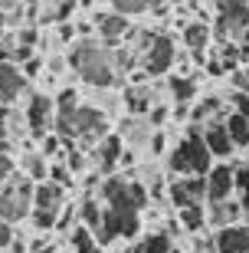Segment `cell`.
Returning a JSON list of instances; mask_svg holds the SVG:
<instances>
[{"label": "cell", "instance_id": "52a82bcc", "mask_svg": "<svg viewBox=\"0 0 249 253\" xmlns=\"http://www.w3.org/2000/svg\"><path fill=\"white\" fill-rule=\"evenodd\" d=\"M23 119H27V128L33 138H43V135H49V128H53V95H30L27 109H23Z\"/></svg>", "mask_w": 249, "mask_h": 253}, {"label": "cell", "instance_id": "4fadbf2b", "mask_svg": "<svg viewBox=\"0 0 249 253\" xmlns=\"http://www.w3.org/2000/svg\"><path fill=\"white\" fill-rule=\"evenodd\" d=\"M243 207L236 197H226V201H216V204H207V227L220 230V227H230V224H243Z\"/></svg>", "mask_w": 249, "mask_h": 253}, {"label": "cell", "instance_id": "7a4b0ae2", "mask_svg": "<svg viewBox=\"0 0 249 253\" xmlns=\"http://www.w3.org/2000/svg\"><path fill=\"white\" fill-rule=\"evenodd\" d=\"M69 66H72V73L79 76L85 85H92V89H108V85H115V66H111L108 46L95 37H82L69 49Z\"/></svg>", "mask_w": 249, "mask_h": 253}, {"label": "cell", "instance_id": "cb8c5ba5", "mask_svg": "<svg viewBox=\"0 0 249 253\" xmlns=\"http://www.w3.org/2000/svg\"><path fill=\"white\" fill-rule=\"evenodd\" d=\"M111 10L121 13V17H138V13H151V10H161V0H108Z\"/></svg>", "mask_w": 249, "mask_h": 253}, {"label": "cell", "instance_id": "f1b7e54d", "mask_svg": "<svg viewBox=\"0 0 249 253\" xmlns=\"http://www.w3.org/2000/svg\"><path fill=\"white\" fill-rule=\"evenodd\" d=\"M43 69H46V63H43L39 56H30L27 63H20V73H23V79H27V83H30V79H36Z\"/></svg>", "mask_w": 249, "mask_h": 253}, {"label": "cell", "instance_id": "7402d4cb", "mask_svg": "<svg viewBox=\"0 0 249 253\" xmlns=\"http://www.w3.org/2000/svg\"><path fill=\"white\" fill-rule=\"evenodd\" d=\"M210 23H203V20H190L184 23V43L190 49H207L210 46Z\"/></svg>", "mask_w": 249, "mask_h": 253}, {"label": "cell", "instance_id": "ac0fdd59", "mask_svg": "<svg viewBox=\"0 0 249 253\" xmlns=\"http://www.w3.org/2000/svg\"><path fill=\"white\" fill-rule=\"evenodd\" d=\"M223 128L230 135L233 148H249V119H243L240 112H226L223 115Z\"/></svg>", "mask_w": 249, "mask_h": 253}, {"label": "cell", "instance_id": "d4e9b609", "mask_svg": "<svg viewBox=\"0 0 249 253\" xmlns=\"http://www.w3.org/2000/svg\"><path fill=\"white\" fill-rule=\"evenodd\" d=\"M20 165H23V174H27L33 184H36V181H46L49 165H46V158H43L39 151H27V155L20 158Z\"/></svg>", "mask_w": 249, "mask_h": 253}, {"label": "cell", "instance_id": "ba28073f", "mask_svg": "<svg viewBox=\"0 0 249 253\" xmlns=\"http://www.w3.org/2000/svg\"><path fill=\"white\" fill-rule=\"evenodd\" d=\"M207 181V204H216V201H226L236 191V181H233V165L230 161H213L210 171L203 174Z\"/></svg>", "mask_w": 249, "mask_h": 253}, {"label": "cell", "instance_id": "1f68e13d", "mask_svg": "<svg viewBox=\"0 0 249 253\" xmlns=\"http://www.w3.org/2000/svg\"><path fill=\"white\" fill-rule=\"evenodd\" d=\"M85 165H89V158H85V151L72 148L69 155H66V168H69V171H82Z\"/></svg>", "mask_w": 249, "mask_h": 253}, {"label": "cell", "instance_id": "277c9868", "mask_svg": "<svg viewBox=\"0 0 249 253\" xmlns=\"http://www.w3.org/2000/svg\"><path fill=\"white\" fill-rule=\"evenodd\" d=\"M30 204H33V181L27 174H10L3 184H0V220L17 227L20 220L30 217Z\"/></svg>", "mask_w": 249, "mask_h": 253}, {"label": "cell", "instance_id": "7c38bea8", "mask_svg": "<svg viewBox=\"0 0 249 253\" xmlns=\"http://www.w3.org/2000/svg\"><path fill=\"white\" fill-rule=\"evenodd\" d=\"M20 95H27V79L17 63H0V105H13Z\"/></svg>", "mask_w": 249, "mask_h": 253}, {"label": "cell", "instance_id": "2e32d148", "mask_svg": "<svg viewBox=\"0 0 249 253\" xmlns=\"http://www.w3.org/2000/svg\"><path fill=\"white\" fill-rule=\"evenodd\" d=\"M151 125H148V119L144 115H128L125 119V125L118 128V138L128 145V148H141V145H148V138H151Z\"/></svg>", "mask_w": 249, "mask_h": 253}, {"label": "cell", "instance_id": "e0dca14e", "mask_svg": "<svg viewBox=\"0 0 249 253\" xmlns=\"http://www.w3.org/2000/svg\"><path fill=\"white\" fill-rule=\"evenodd\" d=\"M118 155H121V138L108 131V135L95 145V168L99 171H111L115 165H118Z\"/></svg>", "mask_w": 249, "mask_h": 253}, {"label": "cell", "instance_id": "83f0119b", "mask_svg": "<svg viewBox=\"0 0 249 253\" xmlns=\"http://www.w3.org/2000/svg\"><path fill=\"white\" fill-rule=\"evenodd\" d=\"M46 178L53 181V184H59V188H69V184H72V171L66 168V165H53Z\"/></svg>", "mask_w": 249, "mask_h": 253}, {"label": "cell", "instance_id": "d6a6232c", "mask_svg": "<svg viewBox=\"0 0 249 253\" xmlns=\"http://www.w3.org/2000/svg\"><path fill=\"white\" fill-rule=\"evenodd\" d=\"M13 237H17L13 224H7V220H0V250H7V247L13 244Z\"/></svg>", "mask_w": 249, "mask_h": 253}, {"label": "cell", "instance_id": "603a6c76", "mask_svg": "<svg viewBox=\"0 0 249 253\" xmlns=\"http://www.w3.org/2000/svg\"><path fill=\"white\" fill-rule=\"evenodd\" d=\"M79 224L89 227L92 234H99V227H102V201H95V194H89L79 204Z\"/></svg>", "mask_w": 249, "mask_h": 253}, {"label": "cell", "instance_id": "e575fe53", "mask_svg": "<svg viewBox=\"0 0 249 253\" xmlns=\"http://www.w3.org/2000/svg\"><path fill=\"white\" fill-rule=\"evenodd\" d=\"M75 37V30L69 27V23H63V27H59V40H72Z\"/></svg>", "mask_w": 249, "mask_h": 253}, {"label": "cell", "instance_id": "836d02e7", "mask_svg": "<svg viewBox=\"0 0 249 253\" xmlns=\"http://www.w3.org/2000/svg\"><path fill=\"white\" fill-rule=\"evenodd\" d=\"M10 174H13V161H10L7 155H0V184H3Z\"/></svg>", "mask_w": 249, "mask_h": 253}, {"label": "cell", "instance_id": "30bf717a", "mask_svg": "<svg viewBox=\"0 0 249 253\" xmlns=\"http://www.w3.org/2000/svg\"><path fill=\"white\" fill-rule=\"evenodd\" d=\"M213 10H216V20H223V27L230 30L233 40L249 23V0H213Z\"/></svg>", "mask_w": 249, "mask_h": 253}, {"label": "cell", "instance_id": "4dcf8cb0", "mask_svg": "<svg viewBox=\"0 0 249 253\" xmlns=\"http://www.w3.org/2000/svg\"><path fill=\"white\" fill-rule=\"evenodd\" d=\"M59 145H63L59 135H43V138H39V155H43V158H53L56 151H59Z\"/></svg>", "mask_w": 249, "mask_h": 253}, {"label": "cell", "instance_id": "8fae6325", "mask_svg": "<svg viewBox=\"0 0 249 253\" xmlns=\"http://www.w3.org/2000/svg\"><path fill=\"white\" fill-rule=\"evenodd\" d=\"M213 253H249V227L230 224L213 234Z\"/></svg>", "mask_w": 249, "mask_h": 253}, {"label": "cell", "instance_id": "ffe728a7", "mask_svg": "<svg viewBox=\"0 0 249 253\" xmlns=\"http://www.w3.org/2000/svg\"><path fill=\"white\" fill-rule=\"evenodd\" d=\"M177 220H180V227L184 230H200V227H207V204H200V201H194V204H184L177 207Z\"/></svg>", "mask_w": 249, "mask_h": 253}, {"label": "cell", "instance_id": "d590c367", "mask_svg": "<svg viewBox=\"0 0 249 253\" xmlns=\"http://www.w3.org/2000/svg\"><path fill=\"white\" fill-rule=\"evenodd\" d=\"M236 40H240V43H249V23L240 30V37H236Z\"/></svg>", "mask_w": 249, "mask_h": 253}, {"label": "cell", "instance_id": "44dd1931", "mask_svg": "<svg viewBox=\"0 0 249 253\" xmlns=\"http://www.w3.org/2000/svg\"><path fill=\"white\" fill-rule=\"evenodd\" d=\"M233 181H236V191H233V197L240 201L243 214L249 217V158H243L240 165H233Z\"/></svg>", "mask_w": 249, "mask_h": 253}, {"label": "cell", "instance_id": "3957f363", "mask_svg": "<svg viewBox=\"0 0 249 253\" xmlns=\"http://www.w3.org/2000/svg\"><path fill=\"white\" fill-rule=\"evenodd\" d=\"M210 165H213V155L207 151V145H203L200 128H187L184 138L167 151V171L177 174V178H187V174H207Z\"/></svg>", "mask_w": 249, "mask_h": 253}, {"label": "cell", "instance_id": "9c48e42d", "mask_svg": "<svg viewBox=\"0 0 249 253\" xmlns=\"http://www.w3.org/2000/svg\"><path fill=\"white\" fill-rule=\"evenodd\" d=\"M200 138H203V145H207V151L213 155V161H230L233 155H236L230 135H226V128H223V119L220 122L200 125Z\"/></svg>", "mask_w": 249, "mask_h": 253}, {"label": "cell", "instance_id": "5b68a950", "mask_svg": "<svg viewBox=\"0 0 249 253\" xmlns=\"http://www.w3.org/2000/svg\"><path fill=\"white\" fill-rule=\"evenodd\" d=\"M63 204H66V188L53 184L49 178L36 181L33 184V204H30V217H33L36 230H53Z\"/></svg>", "mask_w": 249, "mask_h": 253}, {"label": "cell", "instance_id": "8992f818", "mask_svg": "<svg viewBox=\"0 0 249 253\" xmlns=\"http://www.w3.org/2000/svg\"><path fill=\"white\" fill-rule=\"evenodd\" d=\"M141 59V73L144 76H164L174 66V40L164 33H141V43L135 46Z\"/></svg>", "mask_w": 249, "mask_h": 253}, {"label": "cell", "instance_id": "5bb4252c", "mask_svg": "<svg viewBox=\"0 0 249 253\" xmlns=\"http://www.w3.org/2000/svg\"><path fill=\"white\" fill-rule=\"evenodd\" d=\"M95 30H99V37L105 46L111 43H118L125 33H128V17H121V13H95Z\"/></svg>", "mask_w": 249, "mask_h": 253}, {"label": "cell", "instance_id": "484cf974", "mask_svg": "<svg viewBox=\"0 0 249 253\" xmlns=\"http://www.w3.org/2000/svg\"><path fill=\"white\" fill-rule=\"evenodd\" d=\"M171 95H174V102H194L197 95V83L190 76H171Z\"/></svg>", "mask_w": 249, "mask_h": 253}, {"label": "cell", "instance_id": "d6986e66", "mask_svg": "<svg viewBox=\"0 0 249 253\" xmlns=\"http://www.w3.org/2000/svg\"><path fill=\"white\" fill-rule=\"evenodd\" d=\"M69 250L72 253H102V244L95 240V234L82 224H72L69 230Z\"/></svg>", "mask_w": 249, "mask_h": 253}, {"label": "cell", "instance_id": "6da1fadb", "mask_svg": "<svg viewBox=\"0 0 249 253\" xmlns=\"http://www.w3.org/2000/svg\"><path fill=\"white\" fill-rule=\"evenodd\" d=\"M144 197H148V191L138 181H128V178H121V174L105 178V184L99 191L102 227H99V234H95V240L102 247L115 244V240H131L141 227L138 211L144 207Z\"/></svg>", "mask_w": 249, "mask_h": 253}, {"label": "cell", "instance_id": "4316f807", "mask_svg": "<svg viewBox=\"0 0 249 253\" xmlns=\"http://www.w3.org/2000/svg\"><path fill=\"white\" fill-rule=\"evenodd\" d=\"M230 85L236 89V92H249V63L236 66V69L230 73Z\"/></svg>", "mask_w": 249, "mask_h": 253}, {"label": "cell", "instance_id": "8d00e7d4", "mask_svg": "<svg viewBox=\"0 0 249 253\" xmlns=\"http://www.w3.org/2000/svg\"><path fill=\"white\" fill-rule=\"evenodd\" d=\"M79 3H82V7H92V0H79Z\"/></svg>", "mask_w": 249, "mask_h": 253}, {"label": "cell", "instance_id": "f546056e", "mask_svg": "<svg viewBox=\"0 0 249 253\" xmlns=\"http://www.w3.org/2000/svg\"><path fill=\"white\" fill-rule=\"evenodd\" d=\"M230 112H240L243 119H249V92H236V89H233L230 92Z\"/></svg>", "mask_w": 249, "mask_h": 253}, {"label": "cell", "instance_id": "9a60e30c", "mask_svg": "<svg viewBox=\"0 0 249 253\" xmlns=\"http://www.w3.org/2000/svg\"><path fill=\"white\" fill-rule=\"evenodd\" d=\"M223 115H226V105H223L220 95H203L197 105H190L187 122L190 125H207V122H220Z\"/></svg>", "mask_w": 249, "mask_h": 253}]
</instances>
